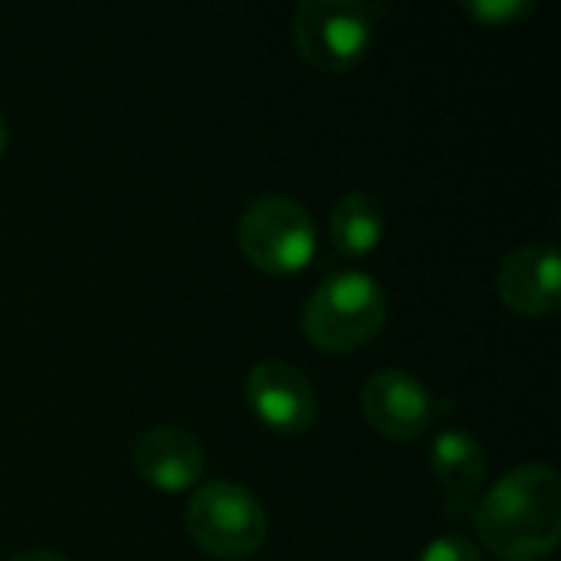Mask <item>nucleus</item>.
I'll list each match as a JSON object with an SVG mask.
<instances>
[{
  "instance_id": "f257e3e1",
  "label": "nucleus",
  "mask_w": 561,
  "mask_h": 561,
  "mask_svg": "<svg viewBox=\"0 0 561 561\" xmlns=\"http://www.w3.org/2000/svg\"><path fill=\"white\" fill-rule=\"evenodd\" d=\"M477 533L506 561L546 559L561 539V477L552 463L510 470L473 510Z\"/></svg>"
},
{
  "instance_id": "f03ea898",
  "label": "nucleus",
  "mask_w": 561,
  "mask_h": 561,
  "mask_svg": "<svg viewBox=\"0 0 561 561\" xmlns=\"http://www.w3.org/2000/svg\"><path fill=\"white\" fill-rule=\"evenodd\" d=\"M385 322V286L365 270H339L325 276L302 309V332L322 352H355L368 345Z\"/></svg>"
},
{
  "instance_id": "7ed1b4c3",
  "label": "nucleus",
  "mask_w": 561,
  "mask_h": 561,
  "mask_svg": "<svg viewBox=\"0 0 561 561\" xmlns=\"http://www.w3.org/2000/svg\"><path fill=\"white\" fill-rule=\"evenodd\" d=\"M237 243L253 266L286 276L312 263L319 230L302 201L289 194H260L237 220Z\"/></svg>"
},
{
  "instance_id": "20e7f679",
  "label": "nucleus",
  "mask_w": 561,
  "mask_h": 561,
  "mask_svg": "<svg viewBox=\"0 0 561 561\" xmlns=\"http://www.w3.org/2000/svg\"><path fill=\"white\" fill-rule=\"evenodd\" d=\"M184 526L214 559H247L260 552L270 536L263 503L247 486L230 480L201 483L184 510Z\"/></svg>"
},
{
  "instance_id": "39448f33",
  "label": "nucleus",
  "mask_w": 561,
  "mask_h": 561,
  "mask_svg": "<svg viewBox=\"0 0 561 561\" xmlns=\"http://www.w3.org/2000/svg\"><path fill=\"white\" fill-rule=\"evenodd\" d=\"M293 39L302 59L342 72L375 39V7L362 0H302L293 13Z\"/></svg>"
},
{
  "instance_id": "423d86ee",
  "label": "nucleus",
  "mask_w": 561,
  "mask_h": 561,
  "mask_svg": "<svg viewBox=\"0 0 561 561\" xmlns=\"http://www.w3.org/2000/svg\"><path fill=\"white\" fill-rule=\"evenodd\" d=\"M247 408L279 434H306L319 417V398L309 378L283 358H263L243 381Z\"/></svg>"
},
{
  "instance_id": "0eeeda50",
  "label": "nucleus",
  "mask_w": 561,
  "mask_h": 561,
  "mask_svg": "<svg viewBox=\"0 0 561 561\" xmlns=\"http://www.w3.org/2000/svg\"><path fill=\"white\" fill-rule=\"evenodd\" d=\"M362 411L391 440H414L431 431L437 417L434 391L401 368H385L371 375L362 388Z\"/></svg>"
},
{
  "instance_id": "6e6552de",
  "label": "nucleus",
  "mask_w": 561,
  "mask_h": 561,
  "mask_svg": "<svg viewBox=\"0 0 561 561\" xmlns=\"http://www.w3.org/2000/svg\"><path fill=\"white\" fill-rule=\"evenodd\" d=\"M500 299L519 316H549L561 302V253L552 240H533L506 253L496 276Z\"/></svg>"
},
{
  "instance_id": "1a4fd4ad",
  "label": "nucleus",
  "mask_w": 561,
  "mask_h": 561,
  "mask_svg": "<svg viewBox=\"0 0 561 561\" xmlns=\"http://www.w3.org/2000/svg\"><path fill=\"white\" fill-rule=\"evenodd\" d=\"M204 444L191 431L171 424L148 427L131 447V463L138 477L168 493L194 486L204 473Z\"/></svg>"
},
{
  "instance_id": "9d476101",
  "label": "nucleus",
  "mask_w": 561,
  "mask_h": 561,
  "mask_svg": "<svg viewBox=\"0 0 561 561\" xmlns=\"http://www.w3.org/2000/svg\"><path fill=\"white\" fill-rule=\"evenodd\" d=\"M431 470L450 503H467L486 480V454L473 434L447 427L431 444Z\"/></svg>"
},
{
  "instance_id": "9b49d317",
  "label": "nucleus",
  "mask_w": 561,
  "mask_h": 561,
  "mask_svg": "<svg viewBox=\"0 0 561 561\" xmlns=\"http://www.w3.org/2000/svg\"><path fill=\"white\" fill-rule=\"evenodd\" d=\"M329 237L342 256L348 260L368 256L385 237V210L378 197H371L368 191L342 194L329 217Z\"/></svg>"
},
{
  "instance_id": "f8f14e48",
  "label": "nucleus",
  "mask_w": 561,
  "mask_h": 561,
  "mask_svg": "<svg viewBox=\"0 0 561 561\" xmlns=\"http://www.w3.org/2000/svg\"><path fill=\"white\" fill-rule=\"evenodd\" d=\"M536 3L533 0H463V10L486 23V26H506V23H516L523 20Z\"/></svg>"
},
{
  "instance_id": "ddd939ff",
  "label": "nucleus",
  "mask_w": 561,
  "mask_h": 561,
  "mask_svg": "<svg viewBox=\"0 0 561 561\" xmlns=\"http://www.w3.org/2000/svg\"><path fill=\"white\" fill-rule=\"evenodd\" d=\"M417 561H483V552L467 536L447 533V536H437L434 542H427Z\"/></svg>"
},
{
  "instance_id": "4468645a",
  "label": "nucleus",
  "mask_w": 561,
  "mask_h": 561,
  "mask_svg": "<svg viewBox=\"0 0 561 561\" xmlns=\"http://www.w3.org/2000/svg\"><path fill=\"white\" fill-rule=\"evenodd\" d=\"M10 561H69L62 552H53V549H26L20 556H13Z\"/></svg>"
},
{
  "instance_id": "2eb2a0df",
  "label": "nucleus",
  "mask_w": 561,
  "mask_h": 561,
  "mask_svg": "<svg viewBox=\"0 0 561 561\" xmlns=\"http://www.w3.org/2000/svg\"><path fill=\"white\" fill-rule=\"evenodd\" d=\"M7 141H10V128H7V118H3V112H0V154H3V148H7Z\"/></svg>"
}]
</instances>
